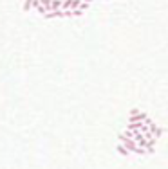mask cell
Masks as SVG:
<instances>
[{
  "label": "cell",
  "mask_w": 168,
  "mask_h": 169,
  "mask_svg": "<svg viewBox=\"0 0 168 169\" xmlns=\"http://www.w3.org/2000/svg\"><path fill=\"white\" fill-rule=\"evenodd\" d=\"M118 151H119V153H121L123 157H127V155H130V151L127 150V148H125L123 144H119V146H118Z\"/></svg>",
  "instance_id": "cell-1"
},
{
  "label": "cell",
  "mask_w": 168,
  "mask_h": 169,
  "mask_svg": "<svg viewBox=\"0 0 168 169\" xmlns=\"http://www.w3.org/2000/svg\"><path fill=\"white\" fill-rule=\"evenodd\" d=\"M33 4H35V0H25L24 9H25V11H27V9H31V7H33Z\"/></svg>",
  "instance_id": "cell-2"
},
{
  "label": "cell",
  "mask_w": 168,
  "mask_h": 169,
  "mask_svg": "<svg viewBox=\"0 0 168 169\" xmlns=\"http://www.w3.org/2000/svg\"><path fill=\"white\" fill-rule=\"evenodd\" d=\"M161 135H163V130H159V128H157V132L154 133V139H159Z\"/></svg>",
  "instance_id": "cell-3"
}]
</instances>
